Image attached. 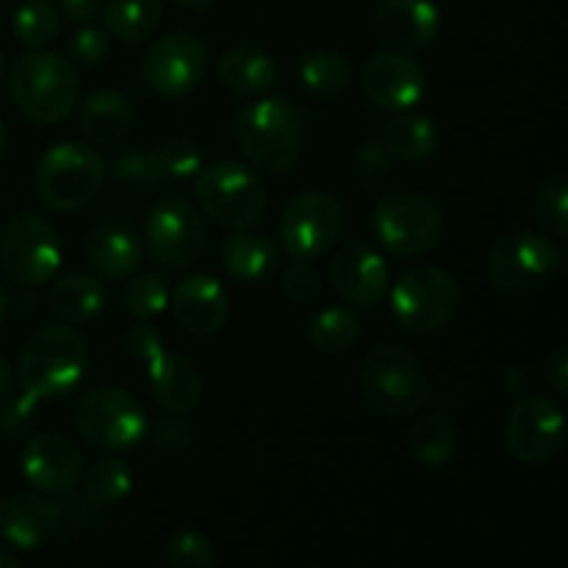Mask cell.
<instances>
[{
  "label": "cell",
  "instance_id": "6da1fadb",
  "mask_svg": "<svg viewBox=\"0 0 568 568\" xmlns=\"http://www.w3.org/2000/svg\"><path fill=\"white\" fill-rule=\"evenodd\" d=\"M361 394L388 419H414L430 405L433 386L419 355L403 344H377L361 361Z\"/></svg>",
  "mask_w": 568,
  "mask_h": 568
},
{
  "label": "cell",
  "instance_id": "7a4b0ae2",
  "mask_svg": "<svg viewBox=\"0 0 568 568\" xmlns=\"http://www.w3.org/2000/svg\"><path fill=\"white\" fill-rule=\"evenodd\" d=\"M233 136L250 166L277 175L292 170L303 155V111L288 98L255 100L236 114Z\"/></svg>",
  "mask_w": 568,
  "mask_h": 568
},
{
  "label": "cell",
  "instance_id": "3957f363",
  "mask_svg": "<svg viewBox=\"0 0 568 568\" xmlns=\"http://www.w3.org/2000/svg\"><path fill=\"white\" fill-rule=\"evenodd\" d=\"M87 366L89 349L81 333L67 325H42L17 355V381L33 397L55 399L83 381Z\"/></svg>",
  "mask_w": 568,
  "mask_h": 568
},
{
  "label": "cell",
  "instance_id": "277c9868",
  "mask_svg": "<svg viewBox=\"0 0 568 568\" xmlns=\"http://www.w3.org/2000/svg\"><path fill=\"white\" fill-rule=\"evenodd\" d=\"M9 89L17 109L39 125H55L75 111L81 81L75 67L48 50H33L14 61Z\"/></svg>",
  "mask_w": 568,
  "mask_h": 568
},
{
  "label": "cell",
  "instance_id": "5b68a950",
  "mask_svg": "<svg viewBox=\"0 0 568 568\" xmlns=\"http://www.w3.org/2000/svg\"><path fill=\"white\" fill-rule=\"evenodd\" d=\"M194 197L209 220L231 231L258 225L266 211V186L250 164L220 159L194 175Z\"/></svg>",
  "mask_w": 568,
  "mask_h": 568
},
{
  "label": "cell",
  "instance_id": "8992f818",
  "mask_svg": "<svg viewBox=\"0 0 568 568\" xmlns=\"http://www.w3.org/2000/svg\"><path fill=\"white\" fill-rule=\"evenodd\" d=\"M369 225L375 242L403 258L433 253L447 233L444 211L416 192L383 194L372 211Z\"/></svg>",
  "mask_w": 568,
  "mask_h": 568
},
{
  "label": "cell",
  "instance_id": "52a82bcc",
  "mask_svg": "<svg viewBox=\"0 0 568 568\" xmlns=\"http://www.w3.org/2000/svg\"><path fill=\"white\" fill-rule=\"evenodd\" d=\"M564 270V253L549 236L514 231L488 250L486 275L505 294H536Z\"/></svg>",
  "mask_w": 568,
  "mask_h": 568
},
{
  "label": "cell",
  "instance_id": "ba28073f",
  "mask_svg": "<svg viewBox=\"0 0 568 568\" xmlns=\"http://www.w3.org/2000/svg\"><path fill=\"white\" fill-rule=\"evenodd\" d=\"M103 181L105 161L98 150L81 142H61L42 155L33 183L48 209L78 211L100 192Z\"/></svg>",
  "mask_w": 568,
  "mask_h": 568
},
{
  "label": "cell",
  "instance_id": "9c48e42d",
  "mask_svg": "<svg viewBox=\"0 0 568 568\" xmlns=\"http://www.w3.org/2000/svg\"><path fill=\"white\" fill-rule=\"evenodd\" d=\"M392 288V316L410 333L444 331L460 311V286L442 266H416Z\"/></svg>",
  "mask_w": 568,
  "mask_h": 568
},
{
  "label": "cell",
  "instance_id": "30bf717a",
  "mask_svg": "<svg viewBox=\"0 0 568 568\" xmlns=\"http://www.w3.org/2000/svg\"><path fill=\"white\" fill-rule=\"evenodd\" d=\"M75 427L81 438L105 453L131 449L148 436V410L125 388H92L75 405Z\"/></svg>",
  "mask_w": 568,
  "mask_h": 568
},
{
  "label": "cell",
  "instance_id": "8fae6325",
  "mask_svg": "<svg viewBox=\"0 0 568 568\" xmlns=\"http://www.w3.org/2000/svg\"><path fill=\"white\" fill-rule=\"evenodd\" d=\"M277 231H281V247L292 258H322L336 247L344 233L342 203L322 189L297 192L283 209Z\"/></svg>",
  "mask_w": 568,
  "mask_h": 568
},
{
  "label": "cell",
  "instance_id": "7c38bea8",
  "mask_svg": "<svg viewBox=\"0 0 568 568\" xmlns=\"http://www.w3.org/2000/svg\"><path fill=\"white\" fill-rule=\"evenodd\" d=\"M209 244V227L192 203L164 197L144 220V247L164 270H189Z\"/></svg>",
  "mask_w": 568,
  "mask_h": 568
},
{
  "label": "cell",
  "instance_id": "4fadbf2b",
  "mask_svg": "<svg viewBox=\"0 0 568 568\" xmlns=\"http://www.w3.org/2000/svg\"><path fill=\"white\" fill-rule=\"evenodd\" d=\"M0 264L14 283L26 288L44 286L61 266V244L53 225L42 216H14L0 233Z\"/></svg>",
  "mask_w": 568,
  "mask_h": 568
},
{
  "label": "cell",
  "instance_id": "5bb4252c",
  "mask_svg": "<svg viewBox=\"0 0 568 568\" xmlns=\"http://www.w3.org/2000/svg\"><path fill=\"white\" fill-rule=\"evenodd\" d=\"M566 444L564 408L547 394L525 392L508 416V447L521 464L541 466L558 458Z\"/></svg>",
  "mask_w": 568,
  "mask_h": 568
},
{
  "label": "cell",
  "instance_id": "9a60e30c",
  "mask_svg": "<svg viewBox=\"0 0 568 568\" xmlns=\"http://www.w3.org/2000/svg\"><path fill=\"white\" fill-rule=\"evenodd\" d=\"M209 70V50L186 31L166 33L144 53L142 78L161 98H186Z\"/></svg>",
  "mask_w": 568,
  "mask_h": 568
},
{
  "label": "cell",
  "instance_id": "2e32d148",
  "mask_svg": "<svg viewBox=\"0 0 568 568\" xmlns=\"http://www.w3.org/2000/svg\"><path fill=\"white\" fill-rule=\"evenodd\" d=\"M327 277L338 297L355 308H377L392 286L386 258L366 242H347L338 247L327 266Z\"/></svg>",
  "mask_w": 568,
  "mask_h": 568
},
{
  "label": "cell",
  "instance_id": "e0dca14e",
  "mask_svg": "<svg viewBox=\"0 0 568 568\" xmlns=\"http://www.w3.org/2000/svg\"><path fill=\"white\" fill-rule=\"evenodd\" d=\"M20 466L22 477L37 491L64 497V494L75 491L81 483L83 455L81 447L64 433H39V436L28 438Z\"/></svg>",
  "mask_w": 568,
  "mask_h": 568
},
{
  "label": "cell",
  "instance_id": "ac0fdd59",
  "mask_svg": "<svg viewBox=\"0 0 568 568\" xmlns=\"http://www.w3.org/2000/svg\"><path fill=\"white\" fill-rule=\"evenodd\" d=\"M361 87L369 103L388 111H408L425 98L427 75L419 61L399 50H383L366 61Z\"/></svg>",
  "mask_w": 568,
  "mask_h": 568
},
{
  "label": "cell",
  "instance_id": "d6986e66",
  "mask_svg": "<svg viewBox=\"0 0 568 568\" xmlns=\"http://www.w3.org/2000/svg\"><path fill=\"white\" fill-rule=\"evenodd\" d=\"M170 308L178 325L186 333L209 338L222 331L231 314V300L225 286L205 272H192L175 283L170 292Z\"/></svg>",
  "mask_w": 568,
  "mask_h": 568
},
{
  "label": "cell",
  "instance_id": "ffe728a7",
  "mask_svg": "<svg viewBox=\"0 0 568 568\" xmlns=\"http://www.w3.org/2000/svg\"><path fill=\"white\" fill-rule=\"evenodd\" d=\"M375 31L397 50H425L442 33V11L433 0H381Z\"/></svg>",
  "mask_w": 568,
  "mask_h": 568
},
{
  "label": "cell",
  "instance_id": "44dd1931",
  "mask_svg": "<svg viewBox=\"0 0 568 568\" xmlns=\"http://www.w3.org/2000/svg\"><path fill=\"white\" fill-rule=\"evenodd\" d=\"M83 255L105 281H128L144 261V239L125 222H103L87 236Z\"/></svg>",
  "mask_w": 568,
  "mask_h": 568
},
{
  "label": "cell",
  "instance_id": "7402d4cb",
  "mask_svg": "<svg viewBox=\"0 0 568 568\" xmlns=\"http://www.w3.org/2000/svg\"><path fill=\"white\" fill-rule=\"evenodd\" d=\"M0 536L17 549H42L59 536L55 505L37 494H17L0 499Z\"/></svg>",
  "mask_w": 568,
  "mask_h": 568
},
{
  "label": "cell",
  "instance_id": "603a6c76",
  "mask_svg": "<svg viewBox=\"0 0 568 568\" xmlns=\"http://www.w3.org/2000/svg\"><path fill=\"white\" fill-rule=\"evenodd\" d=\"M150 392L164 414L189 416L203 399V377L197 366L178 353H161L148 364Z\"/></svg>",
  "mask_w": 568,
  "mask_h": 568
},
{
  "label": "cell",
  "instance_id": "cb8c5ba5",
  "mask_svg": "<svg viewBox=\"0 0 568 568\" xmlns=\"http://www.w3.org/2000/svg\"><path fill=\"white\" fill-rule=\"evenodd\" d=\"M220 261L239 283H266L281 270V247L261 233L236 231L220 244Z\"/></svg>",
  "mask_w": 568,
  "mask_h": 568
},
{
  "label": "cell",
  "instance_id": "d4e9b609",
  "mask_svg": "<svg viewBox=\"0 0 568 568\" xmlns=\"http://www.w3.org/2000/svg\"><path fill=\"white\" fill-rule=\"evenodd\" d=\"M216 75L220 83L233 94L242 98H253V94H264L266 89L275 87L277 81V64L266 50L258 44H233L216 61Z\"/></svg>",
  "mask_w": 568,
  "mask_h": 568
},
{
  "label": "cell",
  "instance_id": "484cf974",
  "mask_svg": "<svg viewBox=\"0 0 568 568\" xmlns=\"http://www.w3.org/2000/svg\"><path fill=\"white\" fill-rule=\"evenodd\" d=\"M105 292L103 283L92 275H64L55 281L48 292V308L53 311L59 320L72 322V325H87L94 322L105 308Z\"/></svg>",
  "mask_w": 568,
  "mask_h": 568
},
{
  "label": "cell",
  "instance_id": "4316f807",
  "mask_svg": "<svg viewBox=\"0 0 568 568\" xmlns=\"http://www.w3.org/2000/svg\"><path fill=\"white\" fill-rule=\"evenodd\" d=\"M131 105L114 89H98L81 105V131L98 148H114L131 131Z\"/></svg>",
  "mask_w": 568,
  "mask_h": 568
},
{
  "label": "cell",
  "instance_id": "83f0119b",
  "mask_svg": "<svg viewBox=\"0 0 568 568\" xmlns=\"http://www.w3.org/2000/svg\"><path fill=\"white\" fill-rule=\"evenodd\" d=\"M383 148L392 159L416 161L430 159L438 150V128L436 122L427 120L425 114H416V111H399L397 116L388 120V125L383 128Z\"/></svg>",
  "mask_w": 568,
  "mask_h": 568
},
{
  "label": "cell",
  "instance_id": "f1b7e54d",
  "mask_svg": "<svg viewBox=\"0 0 568 568\" xmlns=\"http://www.w3.org/2000/svg\"><path fill=\"white\" fill-rule=\"evenodd\" d=\"M410 455L427 469H442L458 455V427L444 414H416L408 433Z\"/></svg>",
  "mask_w": 568,
  "mask_h": 568
},
{
  "label": "cell",
  "instance_id": "f546056e",
  "mask_svg": "<svg viewBox=\"0 0 568 568\" xmlns=\"http://www.w3.org/2000/svg\"><path fill=\"white\" fill-rule=\"evenodd\" d=\"M164 17V0H105L103 20L109 37L120 42H142L153 37Z\"/></svg>",
  "mask_w": 568,
  "mask_h": 568
},
{
  "label": "cell",
  "instance_id": "4dcf8cb0",
  "mask_svg": "<svg viewBox=\"0 0 568 568\" xmlns=\"http://www.w3.org/2000/svg\"><path fill=\"white\" fill-rule=\"evenodd\" d=\"M300 81L314 98H338L353 83V67L338 50H311L300 61Z\"/></svg>",
  "mask_w": 568,
  "mask_h": 568
},
{
  "label": "cell",
  "instance_id": "1f68e13d",
  "mask_svg": "<svg viewBox=\"0 0 568 568\" xmlns=\"http://www.w3.org/2000/svg\"><path fill=\"white\" fill-rule=\"evenodd\" d=\"M83 477V497L98 510L116 508L125 503L133 488L131 466L120 458H100L94 460Z\"/></svg>",
  "mask_w": 568,
  "mask_h": 568
},
{
  "label": "cell",
  "instance_id": "d6a6232c",
  "mask_svg": "<svg viewBox=\"0 0 568 568\" xmlns=\"http://www.w3.org/2000/svg\"><path fill=\"white\" fill-rule=\"evenodd\" d=\"M308 338L325 355L347 353L361 338V320L347 308H325L308 322Z\"/></svg>",
  "mask_w": 568,
  "mask_h": 568
},
{
  "label": "cell",
  "instance_id": "836d02e7",
  "mask_svg": "<svg viewBox=\"0 0 568 568\" xmlns=\"http://www.w3.org/2000/svg\"><path fill=\"white\" fill-rule=\"evenodd\" d=\"M11 28H14V37L28 48H48L61 31L59 9L50 0H26L17 6Z\"/></svg>",
  "mask_w": 568,
  "mask_h": 568
},
{
  "label": "cell",
  "instance_id": "e575fe53",
  "mask_svg": "<svg viewBox=\"0 0 568 568\" xmlns=\"http://www.w3.org/2000/svg\"><path fill=\"white\" fill-rule=\"evenodd\" d=\"M170 305V283L161 272H142L131 275L122 292V308L133 320H155Z\"/></svg>",
  "mask_w": 568,
  "mask_h": 568
},
{
  "label": "cell",
  "instance_id": "d590c367",
  "mask_svg": "<svg viewBox=\"0 0 568 568\" xmlns=\"http://www.w3.org/2000/svg\"><path fill=\"white\" fill-rule=\"evenodd\" d=\"M538 225L547 231V236L566 239L568 236V181L564 175H552L538 186L536 200H532Z\"/></svg>",
  "mask_w": 568,
  "mask_h": 568
},
{
  "label": "cell",
  "instance_id": "8d00e7d4",
  "mask_svg": "<svg viewBox=\"0 0 568 568\" xmlns=\"http://www.w3.org/2000/svg\"><path fill=\"white\" fill-rule=\"evenodd\" d=\"M155 164H159L161 178H170V181H189V178L197 175L203 170V148H200L194 139L178 136L166 139L159 148L153 150Z\"/></svg>",
  "mask_w": 568,
  "mask_h": 568
},
{
  "label": "cell",
  "instance_id": "74e56055",
  "mask_svg": "<svg viewBox=\"0 0 568 568\" xmlns=\"http://www.w3.org/2000/svg\"><path fill=\"white\" fill-rule=\"evenodd\" d=\"M358 181L369 197L386 192L392 181V155L381 142H364L358 150Z\"/></svg>",
  "mask_w": 568,
  "mask_h": 568
},
{
  "label": "cell",
  "instance_id": "f35d334b",
  "mask_svg": "<svg viewBox=\"0 0 568 568\" xmlns=\"http://www.w3.org/2000/svg\"><path fill=\"white\" fill-rule=\"evenodd\" d=\"M105 175H114L116 181L131 183V186H153L155 181H161L153 150H133V153L120 155L105 164Z\"/></svg>",
  "mask_w": 568,
  "mask_h": 568
},
{
  "label": "cell",
  "instance_id": "ab89813d",
  "mask_svg": "<svg viewBox=\"0 0 568 568\" xmlns=\"http://www.w3.org/2000/svg\"><path fill=\"white\" fill-rule=\"evenodd\" d=\"M166 560L175 568H205L214 564V544L197 530H183L166 547Z\"/></svg>",
  "mask_w": 568,
  "mask_h": 568
},
{
  "label": "cell",
  "instance_id": "60d3db41",
  "mask_svg": "<svg viewBox=\"0 0 568 568\" xmlns=\"http://www.w3.org/2000/svg\"><path fill=\"white\" fill-rule=\"evenodd\" d=\"M322 277L316 272V266L305 258H294L292 264L283 270V294H286L288 303L305 305L320 294Z\"/></svg>",
  "mask_w": 568,
  "mask_h": 568
},
{
  "label": "cell",
  "instance_id": "b9f144b4",
  "mask_svg": "<svg viewBox=\"0 0 568 568\" xmlns=\"http://www.w3.org/2000/svg\"><path fill=\"white\" fill-rule=\"evenodd\" d=\"M55 505V519H59V536H81L89 527L98 525V508L87 497L64 494Z\"/></svg>",
  "mask_w": 568,
  "mask_h": 568
},
{
  "label": "cell",
  "instance_id": "7bdbcfd3",
  "mask_svg": "<svg viewBox=\"0 0 568 568\" xmlns=\"http://www.w3.org/2000/svg\"><path fill=\"white\" fill-rule=\"evenodd\" d=\"M39 403L42 399L33 397V394L22 392L20 397L9 399L0 410V430L9 438H20L26 433H31L39 422Z\"/></svg>",
  "mask_w": 568,
  "mask_h": 568
},
{
  "label": "cell",
  "instance_id": "ee69618b",
  "mask_svg": "<svg viewBox=\"0 0 568 568\" xmlns=\"http://www.w3.org/2000/svg\"><path fill=\"white\" fill-rule=\"evenodd\" d=\"M70 59L81 67H94L105 59L109 53V31L103 28H92V26H81L75 33L70 37Z\"/></svg>",
  "mask_w": 568,
  "mask_h": 568
},
{
  "label": "cell",
  "instance_id": "f6af8a7d",
  "mask_svg": "<svg viewBox=\"0 0 568 568\" xmlns=\"http://www.w3.org/2000/svg\"><path fill=\"white\" fill-rule=\"evenodd\" d=\"M125 347H128V353H131L136 361H142L144 366L164 353V342H161L159 333L148 325L131 327V331L125 333Z\"/></svg>",
  "mask_w": 568,
  "mask_h": 568
},
{
  "label": "cell",
  "instance_id": "bcb514c9",
  "mask_svg": "<svg viewBox=\"0 0 568 568\" xmlns=\"http://www.w3.org/2000/svg\"><path fill=\"white\" fill-rule=\"evenodd\" d=\"M159 447L164 449V453H172V455H183L192 449L194 444V430L186 425H178V422H164V425L159 427Z\"/></svg>",
  "mask_w": 568,
  "mask_h": 568
},
{
  "label": "cell",
  "instance_id": "7dc6e473",
  "mask_svg": "<svg viewBox=\"0 0 568 568\" xmlns=\"http://www.w3.org/2000/svg\"><path fill=\"white\" fill-rule=\"evenodd\" d=\"M544 381H547V386L552 388L555 394H568V353L566 349H558V353H552L547 358V364H544Z\"/></svg>",
  "mask_w": 568,
  "mask_h": 568
},
{
  "label": "cell",
  "instance_id": "c3c4849f",
  "mask_svg": "<svg viewBox=\"0 0 568 568\" xmlns=\"http://www.w3.org/2000/svg\"><path fill=\"white\" fill-rule=\"evenodd\" d=\"M59 9L67 20L89 22L100 11V0H59Z\"/></svg>",
  "mask_w": 568,
  "mask_h": 568
},
{
  "label": "cell",
  "instance_id": "681fc988",
  "mask_svg": "<svg viewBox=\"0 0 568 568\" xmlns=\"http://www.w3.org/2000/svg\"><path fill=\"white\" fill-rule=\"evenodd\" d=\"M527 372H521V369H510L508 375H505V386H508V392H514V394H525L527 392Z\"/></svg>",
  "mask_w": 568,
  "mask_h": 568
},
{
  "label": "cell",
  "instance_id": "f907efd6",
  "mask_svg": "<svg viewBox=\"0 0 568 568\" xmlns=\"http://www.w3.org/2000/svg\"><path fill=\"white\" fill-rule=\"evenodd\" d=\"M11 383H14V375H11V366L0 358V399L11 392Z\"/></svg>",
  "mask_w": 568,
  "mask_h": 568
},
{
  "label": "cell",
  "instance_id": "816d5d0a",
  "mask_svg": "<svg viewBox=\"0 0 568 568\" xmlns=\"http://www.w3.org/2000/svg\"><path fill=\"white\" fill-rule=\"evenodd\" d=\"M172 3L183 6V9H205V6H211L214 0H172Z\"/></svg>",
  "mask_w": 568,
  "mask_h": 568
},
{
  "label": "cell",
  "instance_id": "f5cc1de1",
  "mask_svg": "<svg viewBox=\"0 0 568 568\" xmlns=\"http://www.w3.org/2000/svg\"><path fill=\"white\" fill-rule=\"evenodd\" d=\"M0 568H17V558L6 549H0Z\"/></svg>",
  "mask_w": 568,
  "mask_h": 568
},
{
  "label": "cell",
  "instance_id": "db71d44e",
  "mask_svg": "<svg viewBox=\"0 0 568 568\" xmlns=\"http://www.w3.org/2000/svg\"><path fill=\"white\" fill-rule=\"evenodd\" d=\"M3 320H6V292L3 286H0V325H3Z\"/></svg>",
  "mask_w": 568,
  "mask_h": 568
},
{
  "label": "cell",
  "instance_id": "11a10c76",
  "mask_svg": "<svg viewBox=\"0 0 568 568\" xmlns=\"http://www.w3.org/2000/svg\"><path fill=\"white\" fill-rule=\"evenodd\" d=\"M3 150H6V125L3 120H0V155H3Z\"/></svg>",
  "mask_w": 568,
  "mask_h": 568
},
{
  "label": "cell",
  "instance_id": "9f6ffc18",
  "mask_svg": "<svg viewBox=\"0 0 568 568\" xmlns=\"http://www.w3.org/2000/svg\"><path fill=\"white\" fill-rule=\"evenodd\" d=\"M3 75H6V59L3 53H0V81H3Z\"/></svg>",
  "mask_w": 568,
  "mask_h": 568
},
{
  "label": "cell",
  "instance_id": "6f0895ef",
  "mask_svg": "<svg viewBox=\"0 0 568 568\" xmlns=\"http://www.w3.org/2000/svg\"><path fill=\"white\" fill-rule=\"evenodd\" d=\"M0 499H3V494H0Z\"/></svg>",
  "mask_w": 568,
  "mask_h": 568
}]
</instances>
